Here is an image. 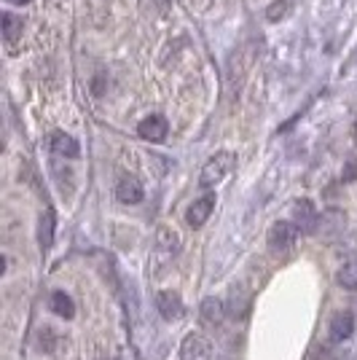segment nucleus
<instances>
[{
    "label": "nucleus",
    "instance_id": "1",
    "mask_svg": "<svg viewBox=\"0 0 357 360\" xmlns=\"http://www.w3.org/2000/svg\"><path fill=\"white\" fill-rule=\"evenodd\" d=\"M234 164H237V154H231V151H218L215 156H210L207 164L202 167V175H199V186L215 189L223 178L234 170Z\"/></svg>",
    "mask_w": 357,
    "mask_h": 360
},
{
    "label": "nucleus",
    "instance_id": "2",
    "mask_svg": "<svg viewBox=\"0 0 357 360\" xmlns=\"http://www.w3.org/2000/svg\"><path fill=\"white\" fill-rule=\"evenodd\" d=\"M296 240H298V226L290 221H277L266 234L272 253H288L290 247L296 245Z\"/></svg>",
    "mask_w": 357,
    "mask_h": 360
},
{
    "label": "nucleus",
    "instance_id": "3",
    "mask_svg": "<svg viewBox=\"0 0 357 360\" xmlns=\"http://www.w3.org/2000/svg\"><path fill=\"white\" fill-rule=\"evenodd\" d=\"M180 358L183 360H210L212 358V342L202 333H188L180 344Z\"/></svg>",
    "mask_w": 357,
    "mask_h": 360
},
{
    "label": "nucleus",
    "instance_id": "4",
    "mask_svg": "<svg viewBox=\"0 0 357 360\" xmlns=\"http://www.w3.org/2000/svg\"><path fill=\"white\" fill-rule=\"evenodd\" d=\"M293 223L298 226V231H304V234H314V231H317V223H320V213H317V207L312 205L309 199H298V202L293 205Z\"/></svg>",
    "mask_w": 357,
    "mask_h": 360
},
{
    "label": "nucleus",
    "instance_id": "5",
    "mask_svg": "<svg viewBox=\"0 0 357 360\" xmlns=\"http://www.w3.org/2000/svg\"><path fill=\"white\" fill-rule=\"evenodd\" d=\"M177 250H180L177 234H175L172 229H167V226H161L159 234H156V264H159V266L170 264L172 258L177 256Z\"/></svg>",
    "mask_w": 357,
    "mask_h": 360
},
{
    "label": "nucleus",
    "instance_id": "6",
    "mask_svg": "<svg viewBox=\"0 0 357 360\" xmlns=\"http://www.w3.org/2000/svg\"><path fill=\"white\" fill-rule=\"evenodd\" d=\"M212 210H215V194H204L196 202H191V207L186 210V223L191 229H202L204 223L210 221Z\"/></svg>",
    "mask_w": 357,
    "mask_h": 360
},
{
    "label": "nucleus",
    "instance_id": "7",
    "mask_svg": "<svg viewBox=\"0 0 357 360\" xmlns=\"http://www.w3.org/2000/svg\"><path fill=\"white\" fill-rule=\"evenodd\" d=\"M167 132H170V124L159 113H153V116H148V119H143L137 124V135L143 140H148V143H164Z\"/></svg>",
    "mask_w": 357,
    "mask_h": 360
},
{
    "label": "nucleus",
    "instance_id": "8",
    "mask_svg": "<svg viewBox=\"0 0 357 360\" xmlns=\"http://www.w3.org/2000/svg\"><path fill=\"white\" fill-rule=\"evenodd\" d=\"M156 309L164 320H177L183 315V298L177 291H159L156 293Z\"/></svg>",
    "mask_w": 357,
    "mask_h": 360
},
{
    "label": "nucleus",
    "instance_id": "9",
    "mask_svg": "<svg viewBox=\"0 0 357 360\" xmlns=\"http://www.w3.org/2000/svg\"><path fill=\"white\" fill-rule=\"evenodd\" d=\"M143 196H145V191L135 175H124L116 183V199L121 205H137V202H143Z\"/></svg>",
    "mask_w": 357,
    "mask_h": 360
},
{
    "label": "nucleus",
    "instance_id": "10",
    "mask_svg": "<svg viewBox=\"0 0 357 360\" xmlns=\"http://www.w3.org/2000/svg\"><path fill=\"white\" fill-rule=\"evenodd\" d=\"M226 317V304H223L218 296H207L199 307V320L204 328H218Z\"/></svg>",
    "mask_w": 357,
    "mask_h": 360
},
{
    "label": "nucleus",
    "instance_id": "11",
    "mask_svg": "<svg viewBox=\"0 0 357 360\" xmlns=\"http://www.w3.org/2000/svg\"><path fill=\"white\" fill-rule=\"evenodd\" d=\"M352 331H355V317H352V312H339V315H333L330 328H328L330 342H344V339H349Z\"/></svg>",
    "mask_w": 357,
    "mask_h": 360
},
{
    "label": "nucleus",
    "instance_id": "12",
    "mask_svg": "<svg viewBox=\"0 0 357 360\" xmlns=\"http://www.w3.org/2000/svg\"><path fill=\"white\" fill-rule=\"evenodd\" d=\"M51 151L57 156H65V159H78V154H81L75 138H70L68 132H54L51 135Z\"/></svg>",
    "mask_w": 357,
    "mask_h": 360
},
{
    "label": "nucleus",
    "instance_id": "13",
    "mask_svg": "<svg viewBox=\"0 0 357 360\" xmlns=\"http://www.w3.org/2000/svg\"><path fill=\"white\" fill-rule=\"evenodd\" d=\"M54 229H57L54 210H43L41 213V221H38V245H41V250H49L51 245H54Z\"/></svg>",
    "mask_w": 357,
    "mask_h": 360
},
{
    "label": "nucleus",
    "instance_id": "14",
    "mask_svg": "<svg viewBox=\"0 0 357 360\" xmlns=\"http://www.w3.org/2000/svg\"><path fill=\"white\" fill-rule=\"evenodd\" d=\"M49 307L54 315H59V317H65V320H70L73 315H75V304H73V298H70L65 291H54L49 298Z\"/></svg>",
    "mask_w": 357,
    "mask_h": 360
},
{
    "label": "nucleus",
    "instance_id": "15",
    "mask_svg": "<svg viewBox=\"0 0 357 360\" xmlns=\"http://www.w3.org/2000/svg\"><path fill=\"white\" fill-rule=\"evenodd\" d=\"M336 280H339L341 288H347V291H357V261H349V264H344Z\"/></svg>",
    "mask_w": 357,
    "mask_h": 360
},
{
    "label": "nucleus",
    "instance_id": "16",
    "mask_svg": "<svg viewBox=\"0 0 357 360\" xmlns=\"http://www.w3.org/2000/svg\"><path fill=\"white\" fill-rule=\"evenodd\" d=\"M293 6H296V0H274L269 6V11H266V19L269 22H282L293 11Z\"/></svg>",
    "mask_w": 357,
    "mask_h": 360
},
{
    "label": "nucleus",
    "instance_id": "17",
    "mask_svg": "<svg viewBox=\"0 0 357 360\" xmlns=\"http://www.w3.org/2000/svg\"><path fill=\"white\" fill-rule=\"evenodd\" d=\"M19 35H22V19L14 17L11 11H6V14H3V38H6V41H14Z\"/></svg>",
    "mask_w": 357,
    "mask_h": 360
},
{
    "label": "nucleus",
    "instance_id": "18",
    "mask_svg": "<svg viewBox=\"0 0 357 360\" xmlns=\"http://www.w3.org/2000/svg\"><path fill=\"white\" fill-rule=\"evenodd\" d=\"M355 172H357V159L349 164V170L344 172V180H352V178H355Z\"/></svg>",
    "mask_w": 357,
    "mask_h": 360
},
{
    "label": "nucleus",
    "instance_id": "19",
    "mask_svg": "<svg viewBox=\"0 0 357 360\" xmlns=\"http://www.w3.org/2000/svg\"><path fill=\"white\" fill-rule=\"evenodd\" d=\"M6 3H14V6H27V3H33V0H6Z\"/></svg>",
    "mask_w": 357,
    "mask_h": 360
},
{
    "label": "nucleus",
    "instance_id": "20",
    "mask_svg": "<svg viewBox=\"0 0 357 360\" xmlns=\"http://www.w3.org/2000/svg\"><path fill=\"white\" fill-rule=\"evenodd\" d=\"M352 140H355V145H357V121H355V127H352Z\"/></svg>",
    "mask_w": 357,
    "mask_h": 360
},
{
    "label": "nucleus",
    "instance_id": "21",
    "mask_svg": "<svg viewBox=\"0 0 357 360\" xmlns=\"http://www.w3.org/2000/svg\"><path fill=\"white\" fill-rule=\"evenodd\" d=\"M105 360H119V358H105Z\"/></svg>",
    "mask_w": 357,
    "mask_h": 360
}]
</instances>
